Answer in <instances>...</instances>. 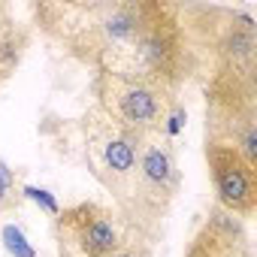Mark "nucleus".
Here are the masks:
<instances>
[{
	"instance_id": "nucleus-1",
	"label": "nucleus",
	"mask_w": 257,
	"mask_h": 257,
	"mask_svg": "<svg viewBox=\"0 0 257 257\" xmlns=\"http://www.w3.org/2000/svg\"><path fill=\"white\" fill-rule=\"evenodd\" d=\"M100 100L106 112L121 124V131H131L137 137L158 134L170 112V100L161 85L109 73H100Z\"/></svg>"
},
{
	"instance_id": "nucleus-2",
	"label": "nucleus",
	"mask_w": 257,
	"mask_h": 257,
	"mask_svg": "<svg viewBox=\"0 0 257 257\" xmlns=\"http://www.w3.org/2000/svg\"><path fill=\"white\" fill-rule=\"evenodd\" d=\"M206 161H209L221 206L236 218L254 215V209H257V167H251L236 149L212 146V143L206 146Z\"/></svg>"
},
{
	"instance_id": "nucleus-3",
	"label": "nucleus",
	"mask_w": 257,
	"mask_h": 257,
	"mask_svg": "<svg viewBox=\"0 0 257 257\" xmlns=\"http://www.w3.org/2000/svg\"><path fill=\"white\" fill-rule=\"evenodd\" d=\"M146 146H140V158H137V173H134V194L140 197L143 206L152 203V209L167 206V200L176 194L179 185V173H176V161H173V149L167 140H158L155 134L143 137Z\"/></svg>"
},
{
	"instance_id": "nucleus-4",
	"label": "nucleus",
	"mask_w": 257,
	"mask_h": 257,
	"mask_svg": "<svg viewBox=\"0 0 257 257\" xmlns=\"http://www.w3.org/2000/svg\"><path fill=\"white\" fill-rule=\"evenodd\" d=\"M61 227H64V236L76 245V251L82 257H109L121 245L118 227L109 218V212L100 206H91V203H82V206L64 212Z\"/></svg>"
},
{
	"instance_id": "nucleus-5",
	"label": "nucleus",
	"mask_w": 257,
	"mask_h": 257,
	"mask_svg": "<svg viewBox=\"0 0 257 257\" xmlns=\"http://www.w3.org/2000/svg\"><path fill=\"white\" fill-rule=\"evenodd\" d=\"M185 257H251L245 236L239 227H233V221H227V215H215L191 242Z\"/></svg>"
},
{
	"instance_id": "nucleus-6",
	"label": "nucleus",
	"mask_w": 257,
	"mask_h": 257,
	"mask_svg": "<svg viewBox=\"0 0 257 257\" xmlns=\"http://www.w3.org/2000/svg\"><path fill=\"white\" fill-rule=\"evenodd\" d=\"M137 158H140V137L131 131H121L103 143V164L112 173L115 182H131L137 173Z\"/></svg>"
},
{
	"instance_id": "nucleus-7",
	"label": "nucleus",
	"mask_w": 257,
	"mask_h": 257,
	"mask_svg": "<svg viewBox=\"0 0 257 257\" xmlns=\"http://www.w3.org/2000/svg\"><path fill=\"white\" fill-rule=\"evenodd\" d=\"M185 109L182 106H170V112H167V118H164V131H167V137H176L179 131H182V124H185Z\"/></svg>"
},
{
	"instance_id": "nucleus-8",
	"label": "nucleus",
	"mask_w": 257,
	"mask_h": 257,
	"mask_svg": "<svg viewBox=\"0 0 257 257\" xmlns=\"http://www.w3.org/2000/svg\"><path fill=\"white\" fill-rule=\"evenodd\" d=\"M7 245H10V251H16L19 257H34V248H28V245H25V236H22L19 230H13V227H7Z\"/></svg>"
},
{
	"instance_id": "nucleus-9",
	"label": "nucleus",
	"mask_w": 257,
	"mask_h": 257,
	"mask_svg": "<svg viewBox=\"0 0 257 257\" xmlns=\"http://www.w3.org/2000/svg\"><path fill=\"white\" fill-rule=\"evenodd\" d=\"M25 194H28L31 200H37V203H43V206H46V209H49L52 215L58 212V203H55V200H52V197H49L46 191H40V188H25Z\"/></svg>"
},
{
	"instance_id": "nucleus-10",
	"label": "nucleus",
	"mask_w": 257,
	"mask_h": 257,
	"mask_svg": "<svg viewBox=\"0 0 257 257\" xmlns=\"http://www.w3.org/2000/svg\"><path fill=\"white\" fill-rule=\"evenodd\" d=\"M109 257H146L143 251H137V248H131V245H118Z\"/></svg>"
},
{
	"instance_id": "nucleus-11",
	"label": "nucleus",
	"mask_w": 257,
	"mask_h": 257,
	"mask_svg": "<svg viewBox=\"0 0 257 257\" xmlns=\"http://www.w3.org/2000/svg\"><path fill=\"white\" fill-rule=\"evenodd\" d=\"M7 188H10V170L0 164V200L7 197Z\"/></svg>"
}]
</instances>
